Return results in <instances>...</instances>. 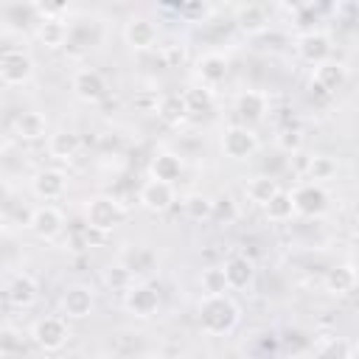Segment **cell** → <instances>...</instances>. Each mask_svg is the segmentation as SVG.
Listing matches in <instances>:
<instances>
[{
	"label": "cell",
	"instance_id": "cell-41",
	"mask_svg": "<svg viewBox=\"0 0 359 359\" xmlns=\"http://www.w3.org/2000/svg\"><path fill=\"white\" fill-rule=\"evenodd\" d=\"M278 6L289 14H303L309 8V0H278Z\"/></svg>",
	"mask_w": 359,
	"mask_h": 359
},
{
	"label": "cell",
	"instance_id": "cell-28",
	"mask_svg": "<svg viewBox=\"0 0 359 359\" xmlns=\"http://www.w3.org/2000/svg\"><path fill=\"white\" fill-rule=\"evenodd\" d=\"M182 98H185V107H188V112H191V118L194 115H205V112H210L213 109V104H216V93H213V87H208V84H191L188 90H182Z\"/></svg>",
	"mask_w": 359,
	"mask_h": 359
},
{
	"label": "cell",
	"instance_id": "cell-33",
	"mask_svg": "<svg viewBox=\"0 0 359 359\" xmlns=\"http://www.w3.org/2000/svg\"><path fill=\"white\" fill-rule=\"evenodd\" d=\"M28 337L17 325H0V356H17L25 351Z\"/></svg>",
	"mask_w": 359,
	"mask_h": 359
},
{
	"label": "cell",
	"instance_id": "cell-38",
	"mask_svg": "<svg viewBox=\"0 0 359 359\" xmlns=\"http://www.w3.org/2000/svg\"><path fill=\"white\" fill-rule=\"evenodd\" d=\"M70 0H31V8L39 17H65Z\"/></svg>",
	"mask_w": 359,
	"mask_h": 359
},
{
	"label": "cell",
	"instance_id": "cell-45",
	"mask_svg": "<svg viewBox=\"0 0 359 359\" xmlns=\"http://www.w3.org/2000/svg\"><path fill=\"white\" fill-rule=\"evenodd\" d=\"M0 292H3V283H0Z\"/></svg>",
	"mask_w": 359,
	"mask_h": 359
},
{
	"label": "cell",
	"instance_id": "cell-15",
	"mask_svg": "<svg viewBox=\"0 0 359 359\" xmlns=\"http://www.w3.org/2000/svg\"><path fill=\"white\" fill-rule=\"evenodd\" d=\"M31 191L42 202H56L67 194V174L62 168H39L31 177Z\"/></svg>",
	"mask_w": 359,
	"mask_h": 359
},
{
	"label": "cell",
	"instance_id": "cell-44",
	"mask_svg": "<svg viewBox=\"0 0 359 359\" xmlns=\"http://www.w3.org/2000/svg\"><path fill=\"white\" fill-rule=\"evenodd\" d=\"M0 160H3V146H0Z\"/></svg>",
	"mask_w": 359,
	"mask_h": 359
},
{
	"label": "cell",
	"instance_id": "cell-34",
	"mask_svg": "<svg viewBox=\"0 0 359 359\" xmlns=\"http://www.w3.org/2000/svg\"><path fill=\"white\" fill-rule=\"evenodd\" d=\"M199 286H202V294H224V292H230L222 266H205L199 272Z\"/></svg>",
	"mask_w": 359,
	"mask_h": 359
},
{
	"label": "cell",
	"instance_id": "cell-8",
	"mask_svg": "<svg viewBox=\"0 0 359 359\" xmlns=\"http://www.w3.org/2000/svg\"><path fill=\"white\" fill-rule=\"evenodd\" d=\"M70 90H73V95L81 101V104H87V107H95V104H101L104 98H107V79L95 70V67H79L73 76H70Z\"/></svg>",
	"mask_w": 359,
	"mask_h": 359
},
{
	"label": "cell",
	"instance_id": "cell-16",
	"mask_svg": "<svg viewBox=\"0 0 359 359\" xmlns=\"http://www.w3.org/2000/svg\"><path fill=\"white\" fill-rule=\"evenodd\" d=\"M356 283H359V275H356V266L351 261L348 264H334L323 275V289L331 297H348L356 289Z\"/></svg>",
	"mask_w": 359,
	"mask_h": 359
},
{
	"label": "cell",
	"instance_id": "cell-13",
	"mask_svg": "<svg viewBox=\"0 0 359 359\" xmlns=\"http://www.w3.org/2000/svg\"><path fill=\"white\" fill-rule=\"evenodd\" d=\"M59 306H62V314L67 320H87L95 309V292L87 283H70L62 292Z\"/></svg>",
	"mask_w": 359,
	"mask_h": 359
},
{
	"label": "cell",
	"instance_id": "cell-23",
	"mask_svg": "<svg viewBox=\"0 0 359 359\" xmlns=\"http://www.w3.org/2000/svg\"><path fill=\"white\" fill-rule=\"evenodd\" d=\"M34 36L39 39V45H45L48 50H59L67 42V20L65 17H39Z\"/></svg>",
	"mask_w": 359,
	"mask_h": 359
},
{
	"label": "cell",
	"instance_id": "cell-30",
	"mask_svg": "<svg viewBox=\"0 0 359 359\" xmlns=\"http://www.w3.org/2000/svg\"><path fill=\"white\" fill-rule=\"evenodd\" d=\"M337 171H339V163L331 154H311L306 163V180L311 182H328L337 177Z\"/></svg>",
	"mask_w": 359,
	"mask_h": 359
},
{
	"label": "cell",
	"instance_id": "cell-5",
	"mask_svg": "<svg viewBox=\"0 0 359 359\" xmlns=\"http://www.w3.org/2000/svg\"><path fill=\"white\" fill-rule=\"evenodd\" d=\"M121 294H123V309L137 320H149L160 309V289L146 278L143 280L135 278Z\"/></svg>",
	"mask_w": 359,
	"mask_h": 359
},
{
	"label": "cell",
	"instance_id": "cell-4",
	"mask_svg": "<svg viewBox=\"0 0 359 359\" xmlns=\"http://www.w3.org/2000/svg\"><path fill=\"white\" fill-rule=\"evenodd\" d=\"M219 146H222V154L227 160L241 163V160H250L258 151L261 140H258V135H255L252 126H247V123H230V126L222 129Z\"/></svg>",
	"mask_w": 359,
	"mask_h": 359
},
{
	"label": "cell",
	"instance_id": "cell-17",
	"mask_svg": "<svg viewBox=\"0 0 359 359\" xmlns=\"http://www.w3.org/2000/svg\"><path fill=\"white\" fill-rule=\"evenodd\" d=\"M294 50L306 65H317L331 56V36L325 31H306L297 36Z\"/></svg>",
	"mask_w": 359,
	"mask_h": 359
},
{
	"label": "cell",
	"instance_id": "cell-21",
	"mask_svg": "<svg viewBox=\"0 0 359 359\" xmlns=\"http://www.w3.org/2000/svg\"><path fill=\"white\" fill-rule=\"evenodd\" d=\"M182 168H185V165H182V157L174 154V151H168V149L154 151L151 160H149V177H151V180L171 182V185L182 177Z\"/></svg>",
	"mask_w": 359,
	"mask_h": 359
},
{
	"label": "cell",
	"instance_id": "cell-22",
	"mask_svg": "<svg viewBox=\"0 0 359 359\" xmlns=\"http://www.w3.org/2000/svg\"><path fill=\"white\" fill-rule=\"evenodd\" d=\"M11 129H14V135H17L20 140H28V143L45 140V137H48V118H45L42 112H36V109H25V112H20V115L14 118Z\"/></svg>",
	"mask_w": 359,
	"mask_h": 359
},
{
	"label": "cell",
	"instance_id": "cell-14",
	"mask_svg": "<svg viewBox=\"0 0 359 359\" xmlns=\"http://www.w3.org/2000/svg\"><path fill=\"white\" fill-rule=\"evenodd\" d=\"M233 112L238 118V123H261L269 112V95L264 90H241L233 101Z\"/></svg>",
	"mask_w": 359,
	"mask_h": 359
},
{
	"label": "cell",
	"instance_id": "cell-43",
	"mask_svg": "<svg viewBox=\"0 0 359 359\" xmlns=\"http://www.w3.org/2000/svg\"><path fill=\"white\" fill-rule=\"evenodd\" d=\"M6 222H8V219H6V210H3V208H0V233H3V230H6Z\"/></svg>",
	"mask_w": 359,
	"mask_h": 359
},
{
	"label": "cell",
	"instance_id": "cell-24",
	"mask_svg": "<svg viewBox=\"0 0 359 359\" xmlns=\"http://www.w3.org/2000/svg\"><path fill=\"white\" fill-rule=\"evenodd\" d=\"M154 115H157L165 126H174V129L182 126V123L191 118L182 93H165V95H160V98H157V109H154Z\"/></svg>",
	"mask_w": 359,
	"mask_h": 359
},
{
	"label": "cell",
	"instance_id": "cell-29",
	"mask_svg": "<svg viewBox=\"0 0 359 359\" xmlns=\"http://www.w3.org/2000/svg\"><path fill=\"white\" fill-rule=\"evenodd\" d=\"M182 213L191 222H210L213 219V196L202 191H191L182 196Z\"/></svg>",
	"mask_w": 359,
	"mask_h": 359
},
{
	"label": "cell",
	"instance_id": "cell-18",
	"mask_svg": "<svg viewBox=\"0 0 359 359\" xmlns=\"http://www.w3.org/2000/svg\"><path fill=\"white\" fill-rule=\"evenodd\" d=\"M227 70H230V62H227V56L219 53V50H208V53H202V56L194 62L196 79H199L202 84H208V87L222 84V81L227 79Z\"/></svg>",
	"mask_w": 359,
	"mask_h": 359
},
{
	"label": "cell",
	"instance_id": "cell-7",
	"mask_svg": "<svg viewBox=\"0 0 359 359\" xmlns=\"http://www.w3.org/2000/svg\"><path fill=\"white\" fill-rule=\"evenodd\" d=\"M351 79V70L345 62L339 59H323L317 65H311V90H317L320 95H337Z\"/></svg>",
	"mask_w": 359,
	"mask_h": 359
},
{
	"label": "cell",
	"instance_id": "cell-27",
	"mask_svg": "<svg viewBox=\"0 0 359 359\" xmlns=\"http://www.w3.org/2000/svg\"><path fill=\"white\" fill-rule=\"evenodd\" d=\"M264 216H266V222H272V224H286L292 216H294V205H292V196H289V191H283V188H278L264 205Z\"/></svg>",
	"mask_w": 359,
	"mask_h": 359
},
{
	"label": "cell",
	"instance_id": "cell-10",
	"mask_svg": "<svg viewBox=\"0 0 359 359\" xmlns=\"http://www.w3.org/2000/svg\"><path fill=\"white\" fill-rule=\"evenodd\" d=\"M34 59L25 50H6L0 53V84L22 87L34 79Z\"/></svg>",
	"mask_w": 359,
	"mask_h": 359
},
{
	"label": "cell",
	"instance_id": "cell-39",
	"mask_svg": "<svg viewBox=\"0 0 359 359\" xmlns=\"http://www.w3.org/2000/svg\"><path fill=\"white\" fill-rule=\"evenodd\" d=\"M185 45H177V42H171V45H163V62H165V67H180L182 62H185Z\"/></svg>",
	"mask_w": 359,
	"mask_h": 359
},
{
	"label": "cell",
	"instance_id": "cell-12",
	"mask_svg": "<svg viewBox=\"0 0 359 359\" xmlns=\"http://www.w3.org/2000/svg\"><path fill=\"white\" fill-rule=\"evenodd\" d=\"M28 230L39 241H53L65 230V213L56 205H39L28 216Z\"/></svg>",
	"mask_w": 359,
	"mask_h": 359
},
{
	"label": "cell",
	"instance_id": "cell-32",
	"mask_svg": "<svg viewBox=\"0 0 359 359\" xmlns=\"http://www.w3.org/2000/svg\"><path fill=\"white\" fill-rule=\"evenodd\" d=\"M303 143H306V135H303L300 126L286 123V126H280V129L275 132V146H278L283 154H292V157H294V154L303 149Z\"/></svg>",
	"mask_w": 359,
	"mask_h": 359
},
{
	"label": "cell",
	"instance_id": "cell-25",
	"mask_svg": "<svg viewBox=\"0 0 359 359\" xmlns=\"http://www.w3.org/2000/svg\"><path fill=\"white\" fill-rule=\"evenodd\" d=\"M222 269H224V278H227L230 289H247L255 280V261L247 258V255H230L222 264Z\"/></svg>",
	"mask_w": 359,
	"mask_h": 359
},
{
	"label": "cell",
	"instance_id": "cell-40",
	"mask_svg": "<svg viewBox=\"0 0 359 359\" xmlns=\"http://www.w3.org/2000/svg\"><path fill=\"white\" fill-rule=\"evenodd\" d=\"M157 93H140V95H135V107L137 109H143V112H154L157 109Z\"/></svg>",
	"mask_w": 359,
	"mask_h": 359
},
{
	"label": "cell",
	"instance_id": "cell-19",
	"mask_svg": "<svg viewBox=\"0 0 359 359\" xmlns=\"http://www.w3.org/2000/svg\"><path fill=\"white\" fill-rule=\"evenodd\" d=\"M6 300L14 309H31L39 300V283H36V278L28 275V272L14 275L8 280V286H6Z\"/></svg>",
	"mask_w": 359,
	"mask_h": 359
},
{
	"label": "cell",
	"instance_id": "cell-36",
	"mask_svg": "<svg viewBox=\"0 0 359 359\" xmlns=\"http://www.w3.org/2000/svg\"><path fill=\"white\" fill-rule=\"evenodd\" d=\"M132 280H135V275L126 269V264H115V266H109V269L104 272V283H107L112 292H123Z\"/></svg>",
	"mask_w": 359,
	"mask_h": 359
},
{
	"label": "cell",
	"instance_id": "cell-31",
	"mask_svg": "<svg viewBox=\"0 0 359 359\" xmlns=\"http://www.w3.org/2000/svg\"><path fill=\"white\" fill-rule=\"evenodd\" d=\"M278 188H280V185H278V180H275L272 174H255V177H250V182L244 185V194H247V199H250L252 205L261 208Z\"/></svg>",
	"mask_w": 359,
	"mask_h": 359
},
{
	"label": "cell",
	"instance_id": "cell-42",
	"mask_svg": "<svg viewBox=\"0 0 359 359\" xmlns=\"http://www.w3.org/2000/svg\"><path fill=\"white\" fill-rule=\"evenodd\" d=\"M337 6H339V0H309V8H314L320 14H331V11H337Z\"/></svg>",
	"mask_w": 359,
	"mask_h": 359
},
{
	"label": "cell",
	"instance_id": "cell-3",
	"mask_svg": "<svg viewBox=\"0 0 359 359\" xmlns=\"http://www.w3.org/2000/svg\"><path fill=\"white\" fill-rule=\"evenodd\" d=\"M28 339L45 351V353H56L62 351L67 342H70V325H67V317H59V314H48V317H39L31 331H28Z\"/></svg>",
	"mask_w": 359,
	"mask_h": 359
},
{
	"label": "cell",
	"instance_id": "cell-2",
	"mask_svg": "<svg viewBox=\"0 0 359 359\" xmlns=\"http://www.w3.org/2000/svg\"><path fill=\"white\" fill-rule=\"evenodd\" d=\"M84 224L98 233H112L123 219V205L112 194H93L84 199Z\"/></svg>",
	"mask_w": 359,
	"mask_h": 359
},
{
	"label": "cell",
	"instance_id": "cell-11",
	"mask_svg": "<svg viewBox=\"0 0 359 359\" xmlns=\"http://www.w3.org/2000/svg\"><path fill=\"white\" fill-rule=\"evenodd\" d=\"M174 202H177L174 185H171V182H163V180H151V177H149V180L140 185V191H137V205H140L143 210L154 213V216L171 210Z\"/></svg>",
	"mask_w": 359,
	"mask_h": 359
},
{
	"label": "cell",
	"instance_id": "cell-9",
	"mask_svg": "<svg viewBox=\"0 0 359 359\" xmlns=\"http://www.w3.org/2000/svg\"><path fill=\"white\" fill-rule=\"evenodd\" d=\"M157 39H160V28L154 20L143 17V14H135L123 22V42L135 50V53H149L157 48Z\"/></svg>",
	"mask_w": 359,
	"mask_h": 359
},
{
	"label": "cell",
	"instance_id": "cell-37",
	"mask_svg": "<svg viewBox=\"0 0 359 359\" xmlns=\"http://www.w3.org/2000/svg\"><path fill=\"white\" fill-rule=\"evenodd\" d=\"M238 216V208L230 196H213V219L222 224H230Z\"/></svg>",
	"mask_w": 359,
	"mask_h": 359
},
{
	"label": "cell",
	"instance_id": "cell-1",
	"mask_svg": "<svg viewBox=\"0 0 359 359\" xmlns=\"http://www.w3.org/2000/svg\"><path fill=\"white\" fill-rule=\"evenodd\" d=\"M241 320L238 303L224 292V294H202L199 300V325L208 337H224L230 334Z\"/></svg>",
	"mask_w": 359,
	"mask_h": 359
},
{
	"label": "cell",
	"instance_id": "cell-20",
	"mask_svg": "<svg viewBox=\"0 0 359 359\" xmlns=\"http://www.w3.org/2000/svg\"><path fill=\"white\" fill-rule=\"evenodd\" d=\"M45 149L53 160L59 163H70L79 157L81 151V137L73 132V129H56V132H48V140H45Z\"/></svg>",
	"mask_w": 359,
	"mask_h": 359
},
{
	"label": "cell",
	"instance_id": "cell-6",
	"mask_svg": "<svg viewBox=\"0 0 359 359\" xmlns=\"http://www.w3.org/2000/svg\"><path fill=\"white\" fill-rule=\"evenodd\" d=\"M292 196V205H294V216H306V219H320L328 205H331V196L325 191L323 182H300L289 191Z\"/></svg>",
	"mask_w": 359,
	"mask_h": 359
},
{
	"label": "cell",
	"instance_id": "cell-35",
	"mask_svg": "<svg viewBox=\"0 0 359 359\" xmlns=\"http://www.w3.org/2000/svg\"><path fill=\"white\" fill-rule=\"evenodd\" d=\"M320 356H337V359H351L356 356V345H351L345 337H325L323 345L314 348Z\"/></svg>",
	"mask_w": 359,
	"mask_h": 359
},
{
	"label": "cell",
	"instance_id": "cell-26",
	"mask_svg": "<svg viewBox=\"0 0 359 359\" xmlns=\"http://www.w3.org/2000/svg\"><path fill=\"white\" fill-rule=\"evenodd\" d=\"M236 25L244 31V34H261L266 31L269 25V11L261 6V3H244L236 8Z\"/></svg>",
	"mask_w": 359,
	"mask_h": 359
}]
</instances>
